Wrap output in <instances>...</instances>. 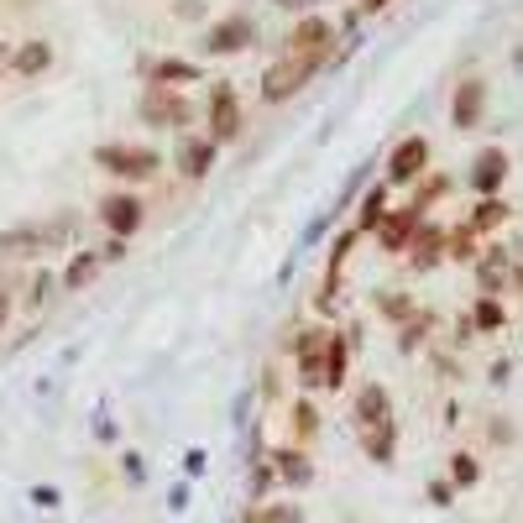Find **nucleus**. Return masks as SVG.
Masks as SVG:
<instances>
[{"instance_id": "obj_18", "label": "nucleus", "mask_w": 523, "mask_h": 523, "mask_svg": "<svg viewBox=\"0 0 523 523\" xmlns=\"http://www.w3.org/2000/svg\"><path fill=\"white\" fill-rule=\"evenodd\" d=\"M152 79H157V89H163L168 79L194 84V79H199V68H194V63H184V58H163V63H152Z\"/></svg>"}, {"instance_id": "obj_34", "label": "nucleus", "mask_w": 523, "mask_h": 523, "mask_svg": "<svg viewBox=\"0 0 523 523\" xmlns=\"http://www.w3.org/2000/svg\"><path fill=\"white\" fill-rule=\"evenodd\" d=\"M377 6H388V0H367V11H377Z\"/></svg>"}, {"instance_id": "obj_28", "label": "nucleus", "mask_w": 523, "mask_h": 523, "mask_svg": "<svg viewBox=\"0 0 523 523\" xmlns=\"http://www.w3.org/2000/svg\"><path fill=\"white\" fill-rule=\"evenodd\" d=\"M450 476H456V487H471L476 482V461L471 456H456V461H450Z\"/></svg>"}, {"instance_id": "obj_16", "label": "nucleus", "mask_w": 523, "mask_h": 523, "mask_svg": "<svg viewBox=\"0 0 523 523\" xmlns=\"http://www.w3.org/2000/svg\"><path fill=\"white\" fill-rule=\"evenodd\" d=\"M178 168H184L189 178H204L215 168V142H199V136H189L184 147H178Z\"/></svg>"}, {"instance_id": "obj_10", "label": "nucleus", "mask_w": 523, "mask_h": 523, "mask_svg": "<svg viewBox=\"0 0 523 523\" xmlns=\"http://www.w3.org/2000/svg\"><path fill=\"white\" fill-rule=\"evenodd\" d=\"M100 215H105V225H110L116 236H131L136 225H142V204H136L131 194H110V199L100 204Z\"/></svg>"}, {"instance_id": "obj_37", "label": "nucleus", "mask_w": 523, "mask_h": 523, "mask_svg": "<svg viewBox=\"0 0 523 523\" xmlns=\"http://www.w3.org/2000/svg\"><path fill=\"white\" fill-rule=\"evenodd\" d=\"M518 283H523V272H518Z\"/></svg>"}, {"instance_id": "obj_2", "label": "nucleus", "mask_w": 523, "mask_h": 523, "mask_svg": "<svg viewBox=\"0 0 523 523\" xmlns=\"http://www.w3.org/2000/svg\"><path fill=\"white\" fill-rule=\"evenodd\" d=\"M95 163L105 173H121V178H152L157 173V152L152 147H100Z\"/></svg>"}, {"instance_id": "obj_20", "label": "nucleus", "mask_w": 523, "mask_h": 523, "mask_svg": "<svg viewBox=\"0 0 523 523\" xmlns=\"http://www.w3.org/2000/svg\"><path fill=\"white\" fill-rule=\"evenodd\" d=\"M476 272H482V288L497 293V288H503V278H508V257L492 246V252H482V267H476Z\"/></svg>"}, {"instance_id": "obj_12", "label": "nucleus", "mask_w": 523, "mask_h": 523, "mask_svg": "<svg viewBox=\"0 0 523 523\" xmlns=\"http://www.w3.org/2000/svg\"><path fill=\"white\" fill-rule=\"evenodd\" d=\"M482 100H487V84H476V79H466V84L456 89V105H450V116H456L461 131H471L476 121H482Z\"/></svg>"}, {"instance_id": "obj_29", "label": "nucleus", "mask_w": 523, "mask_h": 523, "mask_svg": "<svg viewBox=\"0 0 523 523\" xmlns=\"http://www.w3.org/2000/svg\"><path fill=\"white\" fill-rule=\"evenodd\" d=\"M293 419H299V435H309V429H314V408L299 403V408H293Z\"/></svg>"}, {"instance_id": "obj_7", "label": "nucleus", "mask_w": 523, "mask_h": 523, "mask_svg": "<svg viewBox=\"0 0 523 523\" xmlns=\"http://www.w3.org/2000/svg\"><path fill=\"white\" fill-rule=\"evenodd\" d=\"M257 42V27L246 16H231V21H220V27H210V53H241V48H252Z\"/></svg>"}, {"instance_id": "obj_25", "label": "nucleus", "mask_w": 523, "mask_h": 523, "mask_svg": "<svg viewBox=\"0 0 523 523\" xmlns=\"http://www.w3.org/2000/svg\"><path fill=\"white\" fill-rule=\"evenodd\" d=\"M445 246H450V257H456V262H471V257H476L471 231H450V236H445Z\"/></svg>"}, {"instance_id": "obj_5", "label": "nucleus", "mask_w": 523, "mask_h": 523, "mask_svg": "<svg viewBox=\"0 0 523 523\" xmlns=\"http://www.w3.org/2000/svg\"><path fill=\"white\" fill-rule=\"evenodd\" d=\"M210 131H215V142H231V136L241 131V110H236L231 84H215L210 89Z\"/></svg>"}, {"instance_id": "obj_26", "label": "nucleus", "mask_w": 523, "mask_h": 523, "mask_svg": "<svg viewBox=\"0 0 523 523\" xmlns=\"http://www.w3.org/2000/svg\"><path fill=\"white\" fill-rule=\"evenodd\" d=\"M503 215H508V210H503L497 199H482V204H476V225H482V231H487V225H497Z\"/></svg>"}, {"instance_id": "obj_30", "label": "nucleus", "mask_w": 523, "mask_h": 523, "mask_svg": "<svg viewBox=\"0 0 523 523\" xmlns=\"http://www.w3.org/2000/svg\"><path fill=\"white\" fill-rule=\"evenodd\" d=\"M32 503H37V508H58V492H53V487H37Z\"/></svg>"}, {"instance_id": "obj_17", "label": "nucleus", "mask_w": 523, "mask_h": 523, "mask_svg": "<svg viewBox=\"0 0 523 523\" xmlns=\"http://www.w3.org/2000/svg\"><path fill=\"white\" fill-rule=\"evenodd\" d=\"M11 63H16V74H42V68L53 63V48H48V42H21Z\"/></svg>"}, {"instance_id": "obj_9", "label": "nucleus", "mask_w": 523, "mask_h": 523, "mask_svg": "<svg viewBox=\"0 0 523 523\" xmlns=\"http://www.w3.org/2000/svg\"><path fill=\"white\" fill-rule=\"evenodd\" d=\"M503 178H508V152H503V147H487V152L471 163V184L482 189L487 199L497 194V184H503Z\"/></svg>"}, {"instance_id": "obj_27", "label": "nucleus", "mask_w": 523, "mask_h": 523, "mask_svg": "<svg viewBox=\"0 0 523 523\" xmlns=\"http://www.w3.org/2000/svg\"><path fill=\"white\" fill-rule=\"evenodd\" d=\"M476 325H482V330H497V325H503V309H497L492 299H482V304H476Z\"/></svg>"}, {"instance_id": "obj_15", "label": "nucleus", "mask_w": 523, "mask_h": 523, "mask_svg": "<svg viewBox=\"0 0 523 523\" xmlns=\"http://www.w3.org/2000/svg\"><path fill=\"white\" fill-rule=\"evenodd\" d=\"M37 252H48V241H42V231H32V225L0 231V257H37Z\"/></svg>"}, {"instance_id": "obj_1", "label": "nucleus", "mask_w": 523, "mask_h": 523, "mask_svg": "<svg viewBox=\"0 0 523 523\" xmlns=\"http://www.w3.org/2000/svg\"><path fill=\"white\" fill-rule=\"evenodd\" d=\"M299 377L309 388H340V377H346V340L325 335V330L299 335Z\"/></svg>"}, {"instance_id": "obj_35", "label": "nucleus", "mask_w": 523, "mask_h": 523, "mask_svg": "<svg viewBox=\"0 0 523 523\" xmlns=\"http://www.w3.org/2000/svg\"><path fill=\"white\" fill-rule=\"evenodd\" d=\"M518 74H523V48H518Z\"/></svg>"}, {"instance_id": "obj_8", "label": "nucleus", "mask_w": 523, "mask_h": 523, "mask_svg": "<svg viewBox=\"0 0 523 523\" xmlns=\"http://www.w3.org/2000/svg\"><path fill=\"white\" fill-rule=\"evenodd\" d=\"M356 419H361V429H382V424H393L388 388H377V382H367V388L356 393Z\"/></svg>"}, {"instance_id": "obj_33", "label": "nucleus", "mask_w": 523, "mask_h": 523, "mask_svg": "<svg viewBox=\"0 0 523 523\" xmlns=\"http://www.w3.org/2000/svg\"><path fill=\"white\" fill-rule=\"evenodd\" d=\"M272 6H288L293 11V6H309V0H272Z\"/></svg>"}, {"instance_id": "obj_6", "label": "nucleus", "mask_w": 523, "mask_h": 523, "mask_svg": "<svg viewBox=\"0 0 523 523\" xmlns=\"http://www.w3.org/2000/svg\"><path fill=\"white\" fill-rule=\"evenodd\" d=\"M142 121H147V126H184V121H189V105L178 100V95H168V89H147Z\"/></svg>"}, {"instance_id": "obj_4", "label": "nucleus", "mask_w": 523, "mask_h": 523, "mask_svg": "<svg viewBox=\"0 0 523 523\" xmlns=\"http://www.w3.org/2000/svg\"><path fill=\"white\" fill-rule=\"evenodd\" d=\"M309 74H314L309 63L283 58V63H272L267 74H262V95H267V100H288V95H299V89L309 84Z\"/></svg>"}, {"instance_id": "obj_32", "label": "nucleus", "mask_w": 523, "mask_h": 523, "mask_svg": "<svg viewBox=\"0 0 523 523\" xmlns=\"http://www.w3.org/2000/svg\"><path fill=\"white\" fill-rule=\"evenodd\" d=\"M6 314H11V293L0 288V325H6Z\"/></svg>"}, {"instance_id": "obj_31", "label": "nucleus", "mask_w": 523, "mask_h": 523, "mask_svg": "<svg viewBox=\"0 0 523 523\" xmlns=\"http://www.w3.org/2000/svg\"><path fill=\"white\" fill-rule=\"evenodd\" d=\"M382 309H388V314H408V299H398V293H388V299H382Z\"/></svg>"}, {"instance_id": "obj_24", "label": "nucleus", "mask_w": 523, "mask_h": 523, "mask_svg": "<svg viewBox=\"0 0 523 523\" xmlns=\"http://www.w3.org/2000/svg\"><path fill=\"white\" fill-rule=\"evenodd\" d=\"M246 523H304V518H299V508H293V503H272V508H257Z\"/></svg>"}, {"instance_id": "obj_13", "label": "nucleus", "mask_w": 523, "mask_h": 523, "mask_svg": "<svg viewBox=\"0 0 523 523\" xmlns=\"http://www.w3.org/2000/svg\"><path fill=\"white\" fill-rule=\"evenodd\" d=\"M414 225H419V210L414 204H408L403 215H382V246H388V252H408V236H414Z\"/></svg>"}, {"instance_id": "obj_23", "label": "nucleus", "mask_w": 523, "mask_h": 523, "mask_svg": "<svg viewBox=\"0 0 523 523\" xmlns=\"http://www.w3.org/2000/svg\"><path fill=\"white\" fill-rule=\"evenodd\" d=\"M95 272H100V257H74V262H68V272H63V283L68 288H84Z\"/></svg>"}, {"instance_id": "obj_22", "label": "nucleus", "mask_w": 523, "mask_h": 523, "mask_svg": "<svg viewBox=\"0 0 523 523\" xmlns=\"http://www.w3.org/2000/svg\"><path fill=\"white\" fill-rule=\"evenodd\" d=\"M367 456H372V461H393V424L367 429Z\"/></svg>"}, {"instance_id": "obj_21", "label": "nucleus", "mask_w": 523, "mask_h": 523, "mask_svg": "<svg viewBox=\"0 0 523 523\" xmlns=\"http://www.w3.org/2000/svg\"><path fill=\"white\" fill-rule=\"evenodd\" d=\"M382 215H388V194H382V189H372L367 199H361V231H377V225H382Z\"/></svg>"}, {"instance_id": "obj_11", "label": "nucleus", "mask_w": 523, "mask_h": 523, "mask_svg": "<svg viewBox=\"0 0 523 523\" xmlns=\"http://www.w3.org/2000/svg\"><path fill=\"white\" fill-rule=\"evenodd\" d=\"M424 163H429V142H424V136H408V142L393 152V163H388L393 184H408V178H414Z\"/></svg>"}, {"instance_id": "obj_36", "label": "nucleus", "mask_w": 523, "mask_h": 523, "mask_svg": "<svg viewBox=\"0 0 523 523\" xmlns=\"http://www.w3.org/2000/svg\"><path fill=\"white\" fill-rule=\"evenodd\" d=\"M0 58H6V48H0Z\"/></svg>"}, {"instance_id": "obj_3", "label": "nucleus", "mask_w": 523, "mask_h": 523, "mask_svg": "<svg viewBox=\"0 0 523 523\" xmlns=\"http://www.w3.org/2000/svg\"><path fill=\"white\" fill-rule=\"evenodd\" d=\"M330 21H320V16H309V21H299L293 27V53L288 58H299V63H309V68H320L325 58H330Z\"/></svg>"}, {"instance_id": "obj_19", "label": "nucleus", "mask_w": 523, "mask_h": 523, "mask_svg": "<svg viewBox=\"0 0 523 523\" xmlns=\"http://www.w3.org/2000/svg\"><path fill=\"white\" fill-rule=\"evenodd\" d=\"M272 461H278V476H283V482H293V487H304L309 482V461L299 456V450H278V456H272Z\"/></svg>"}, {"instance_id": "obj_14", "label": "nucleus", "mask_w": 523, "mask_h": 523, "mask_svg": "<svg viewBox=\"0 0 523 523\" xmlns=\"http://www.w3.org/2000/svg\"><path fill=\"white\" fill-rule=\"evenodd\" d=\"M440 246H445V236L435 231V225H414V236H408V257H414V267L424 272V267L440 262Z\"/></svg>"}]
</instances>
